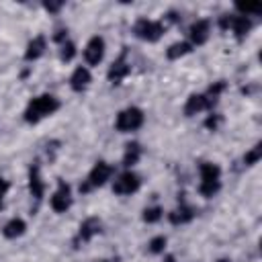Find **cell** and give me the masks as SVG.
Masks as SVG:
<instances>
[{
    "mask_svg": "<svg viewBox=\"0 0 262 262\" xmlns=\"http://www.w3.org/2000/svg\"><path fill=\"white\" fill-rule=\"evenodd\" d=\"M25 229H27V225H25V221L23 219H10L6 225H4V229H2V233H4V237H8V239H14V237H18V235H23L25 233Z\"/></svg>",
    "mask_w": 262,
    "mask_h": 262,
    "instance_id": "16",
    "label": "cell"
},
{
    "mask_svg": "<svg viewBox=\"0 0 262 262\" xmlns=\"http://www.w3.org/2000/svg\"><path fill=\"white\" fill-rule=\"evenodd\" d=\"M194 217V209L192 207H188V205H180V207H176L170 215H168V219L174 223V225H178V223H188L190 219Z\"/></svg>",
    "mask_w": 262,
    "mask_h": 262,
    "instance_id": "14",
    "label": "cell"
},
{
    "mask_svg": "<svg viewBox=\"0 0 262 262\" xmlns=\"http://www.w3.org/2000/svg\"><path fill=\"white\" fill-rule=\"evenodd\" d=\"M199 170H201L199 192H201L203 196H213V194L219 190V186H221V182H219V176H221L219 166H215V164H211V162H205V164H201Z\"/></svg>",
    "mask_w": 262,
    "mask_h": 262,
    "instance_id": "2",
    "label": "cell"
},
{
    "mask_svg": "<svg viewBox=\"0 0 262 262\" xmlns=\"http://www.w3.org/2000/svg\"><path fill=\"white\" fill-rule=\"evenodd\" d=\"M6 190H8V184H6V180H2V178H0V205H2V199H4Z\"/></svg>",
    "mask_w": 262,
    "mask_h": 262,
    "instance_id": "26",
    "label": "cell"
},
{
    "mask_svg": "<svg viewBox=\"0 0 262 262\" xmlns=\"http://www.w3.org/2000/svg\"><path fill=\"white\" fill-rule=\"evenodd\" d=\"M111 176H113V166H108L106 162H98V164L90 170V174H88L86 182L80 186V190L86 192V190H90V188L102 186L106 180H111Z\"/></svg>",
    "mask_w": 262,
    "mask_h": 262,
    "instance_id": "4",
    "label": "cell"
},
{
    "mask_svg": "<svg viewBox=\"0 0 262 262\" xmlns=\"http://www.w3.org/2000/svg\"><path fill=\"white\" fill-rule=\"evenodd\" d=\"M49 203H51V209L57 211V213L68 211L70 205H72V190H70V186H68L66 182H59V186H57V190L51 194Z\"/></svg>",
    "mask_w": 262,
    "mask_h": 262,
    "instance_id": "8",
    "label": "cell"
},
{
    "mask_svg": "<svg viewBox=\"0 0 262 262\" xmlns=\"http://www.w3.org/2000/svg\"><path fill=\"white\" fill-rule=\"evenodd\" d=\"M29 188H31V194H33L35 199H41V196H43L45 184H43V180H41V176H39V168H37V166L31 168V174H29Z\"/></svg>",
    "mask_w": 262,
    "mask_h": 262,
    "instance_id": "17",
    "label": "cell"
},
{
    "mask_svg": "<svg viewBox=\"0 0 262 262\" xmlns=\"http://www.w3.org/2000/svg\"><path fill=\"white\" fill-rule=\"evenodd\" d=\"M260 154H262V147H260V145H256V147H254L252 151H248V154H246L244 162H246L248 166H254V164H256V162L260 160Z\"/></svg>",
    "mask_w": 262,
    "mask_h": 262,
    "instance_id": "24",
    "label": "cell"
},
{
    "mask_svg": "<svg viewBox=\"0 0 262 262\" xmlns=\"http://www.w3.org/2000/svg\"><path fill=\"white\" fill-rule=\"evenodd\" d=\"M43 51H45V37L39 35V37H35V39L29 43L25 57H27V59H37V57L43 55Z\"/></svg>",
    "mask_w": 262,
    "mask_h": 262,
    "instance_id": "18",
    "label": "cell"
},
{
    "mask_svg": "<svg viewBox=\"0 0 262 262\" xmlns=\"http://www.w3.org/2000/svg\"><path fill=\"white\" fill-rule=\"evenodd\" d=\"M102 262H106V260H102Z\"/></svg>",
    "mask_w": 262,
    "mask_h": 262,
    "instance_id": "27",
    "label": "cell"
},
{
    "mask_svg": "<svg viewBox=\"0 0 262 262\" xmlns=\"http://www.w3.org/2000/svg\"><path fill=\"white\" fill-rule=\"evenodd\" d=\"M160 219H162V209H160V207H149V209L143 211V221L156 223V221H160Z\"/></svg>",
    "mask_w": 262,
    "mask_h": 262,
    "instance_id": "22",
    "label": "cell"
},
{
    "mask_svg": "<svg viewBox=\"0 0 262 262\" xmlns=\"http://www.w3.org/2000/svg\"><path fill=\"white\" fill-rule=\"evenodd\" d=\"M143 123V113L135 106H129L125 111H121L117 115V121H115V127L121 131V133H129V131H135L139 129Z\"/></svg>",
    "mask_w": 262,
    "mask_h": 262,
    "instance_id": "3",
    "label": "cell"
},
{
    "mask_svg": "<svg viewBox=\"0 0 262 262\" xmlns=\"http://www.w3.org/2000/svg\"><path fill=\"white\" fill-rule=\"evenodd\" d=\"M219 121H221V117H219V115H215V117H209V119H207V127H213V129H215Z\"/></svg>",
    "mask_w": 262,
    "mask_h": 262,
    "instance_id": "25",
    "label": "cell"
},
{
    "mask_svg": "<svg viewBox=\"0 0 262 262\" xmlns=\"http://www.w3.org/2000/svg\"><path fill=\"white\" fill-rule=\"evenodd\" d=\"M129 72H131V66L127 63L125 55H121V57H119L117 61H113V66L108 68V80H111L113 84H119Z\"/></svg>",
    "mask_w": 262,
    "mask_h": 262,
    "instance_id": "10",
    "label": "cell"
},
{
    "mask_svg": "<svg viewBox=\"0 0 262 262\" xmlns=\"http://www.w3.org/2000/svg\"><path fill=\"white\" fill-rule=\"evenodd\" d=\"M164 248H166V237L164 235H158V237H154L151 242H149V252L151 254H160V252H164Z\"/></svg>",
    "mask_w": 262,
    "mask_h": 262,
    "instance_id": "23",
    "label": "cell"
},
{
    "mask_svg": "<svg viewBox=\"0 0 262 262\" xmlns=\"http://www.w3.org/2000/svg\"><path fill=\"white\" fill-rule=\"evenodd\" d=\"M74 55H76V47H74V43H72V41H63V43H61L59 57H61L63 61H70Z\"/></svg>",
    "mask_w": 262,
    "mask_h": 262,
    "instance_id": "21",
    "label": "cell"
},
{
    "mask_svg": "<svg viewBox=\"0 0 262 262\" xmlns=\"http://www.w3.org/2000/svg\"><path fill=\"white\" fill-rule=\"evenodd\" d=\"M209 33H211V25H209V20L201 18V20L192 23V27H190V31H188L190 45H203V43L209 39Z\"/></svg>",
    "mask_w": 262,
    "mask_h": 262,
    "instance_id": "9",
    "label": "cell"
},
{
    "mask_svg": "<svg viewBox=\"0 0 262 262\" xmlns=\"http://www.w3.org/2000/svg\"><path fill=\"white\" fill-rule=\"evenodd\" d=\"M139 156H141V147H139V143H129L127 149H125V156H123V166L129 168V166H133V164H137Z\"/></svg>",
    "mask_w": 262,
    "mask_h": 262,
    "instance_id": "19",
    "label": "cell"
},
{
    "mask_svg": "<svg viewBox=\"0 0 262 262\" xmlns=\"http://www.w3.org/2000/svg\"><path fill=\"white\" fill-rule=\"evenodd\" d=\"M190 43L188 41H180V43H174V45H170L168 47V51H166V55L170 57V59H176V57H180V55H186L188 51H190Z\"/></svg>",
    "mask_w": 262,
    "mask_h": 262,
    "instance_id": "20",
    "label": "cell"
},
{
    "mask_svg": "<svg viewBox=\"0 0 262 262\" xmlns=\"http://www.w3.org/2000/svg\"><path fill=\"white\" fill-rule=\"evenodd\" d=\"M205 108H209L205 94H192V96L186 100V104H184V115H186V117H192V115H196V113H201V111H205Z\"/></svg>",
    "mask_w": 262,
    "mask_h": 262,
    "instance_id": "13",
    "label": "cell"
},
{
    "mask_svg": "<svg viewBox=\"0 0 262 262\" xmlns=\"http://www.w3.org/2000/svg\"><path fill=\"white\" fill-rule=\"evenodd\" d=\"M102 57H104V39L96 35V37H92L86 43V47H84V59H86L88 66H98L102 61Z\"/></svg>",
    "mask_w": 262,
    "mask_h": 262,
    "instance_id": "7",
    "label": "cell"
},
{
    "mask_svg": "<svg viewBox=\"0 0 262 262\" xmlns=\"http://www.w3.org/2000/svg\"><path fill=\"white\" fill-rule=\"evenodd\" d=\"M229 29L235 33V37H237V39L246 37V35H248V31L252 29L250 16H244V14H231V25H229Z\"/></svg>",
    "mask_w": 262,
    "mask_h": 262,
    "instance_id": "12",
    "label": "cell"
},
{
    "mask_svg": "<svg viewBox=\"0 0 262 262\" xmlns=\"http://www.w3.org/2000/svg\"><path fill=\"white\" fill-rule=\"evenodd\" d=\"M90 72H88V68H84V66H80V68H76L74 70V74H72V78H70V86H72V90H76V92H82L88 84H90Z\"/></svg>",
    "mask_w": 262,
    "mask_h": 262,
    "instance_id": "11",
    "label": "cell"
},
{
    "mask_svg": "<svg viewBox=\"0 0 262 262\" xmlns=\"http://www.w3.org/2000/svg\"><path fill=\"white\" fill-rule=\"evenodd\" d=\"M57 108H59L57 98L51 96V94H43V96H37V98H33V100L29 102V106H27V111H25V119H27L29 123H37V121H41L43 117L53 115Z\"/></svg>",
    "mask_w": 262,
    "mask_h": 262,
    "instance_id": "1",
    "label": "cell"
},
{
    "mask_svg": "<svg viewBox=\"0 0 262 262\" xmlns=\"http://www.w3.org/2000/svg\"><path fill=\"white\" fill-rule=\"evenodd\" d=\"M139 186H141V180H139V176H137L135 172H131V170L119 174V176L113 180V192H117V194H133V192H137Z\"/></svg>",
    "mask_w": 262,
    "mask_h": 262,
    "instance_id": "6",
    "label": "cell"
},
{
    "mask_svg": "<svg viewBox=\"0 0 262 262\" xmlns=\"http://www.w3.org/2000/svg\"><path fill=\"white\" fill-rule=\"evenodd\" d=\"M98 231H100V221H98L96 217H90V219H86V221L80 225L78 237H80L82 242H86V239H90L92 235H96Z\"/></svg>",
    "mask_w": 262,
    "mask_h": 262,
    "instance_id": "15",
    "label": "cell"
},
{
    "mask_svg": "<svg viewBox=\"0 0 262 262\" xmlns=\"http://www.w3.org/2000/svg\"><path fill=\"white\" fill-rule=\"evenodd\" d=\"M133 33L143 39V41H158L164 33V25L160 20H149V18H139L133 27Z\"/></svg>",
    "mask_w": 262,
    "mask_h": 262,
    "instance_id": "5",
    "label": "cell"
}]
</instances>
